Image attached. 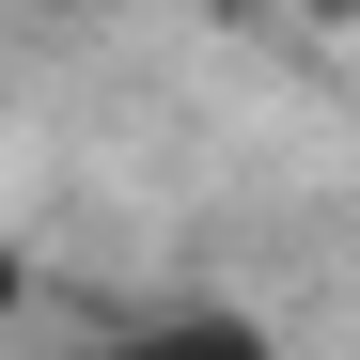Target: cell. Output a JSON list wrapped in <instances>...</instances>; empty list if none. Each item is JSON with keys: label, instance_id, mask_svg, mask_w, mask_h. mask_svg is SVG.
I'll list each match as a JSON object with an SVG mask.
<instances>
[{"label": "cell", "instance_id": "obj_1", "mask_svg": "<svg viewBox=\"0 0 360 360\" xmlns=\"http://www.w3.org/2000/svg\"><path fill=\"white\" fill-rule=\"evenodd\" d=\"M0 314H32V266H16V251H0Z\"/></svg>", "mask_w": 360, "mask_h": 360}, {"label": "cell", "instance_id": "obj_2", "mask_svg": "<svg viewBox=\"0 0 360 360\" xmlns=\"http://www.w3.org/2000/svg\"><path fill=\"white\" fill-rule=\"evenodd\" d=\"M314 16H360V0H314Z\"/></svg>", "mask_w": 360, "mask_h": 360}]
</instances>
